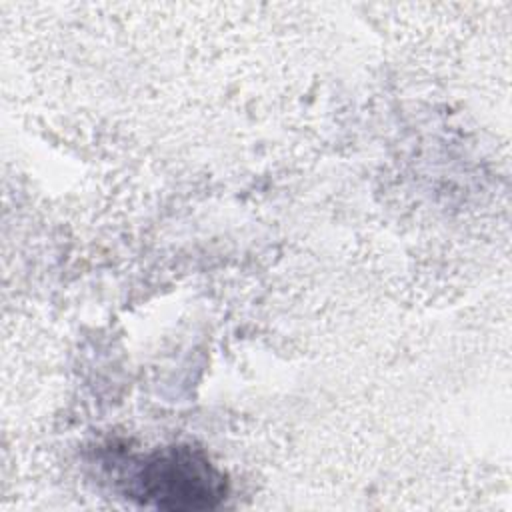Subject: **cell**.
Wrapping results in <instances>:
<instances>
[{"label": "cell", "mask_w": 512, "mask_h": 512, "mask_svg": "<svg viewBox=\"0 0 512 512\" xmlns=\"http://www.w3.org/2000/svg\"><path fill=\"white\" fill-rule=\"evenodd\" d=\"M150 496L160 506L170 508H200L210 506L218 498V478L190 454H176L154 462L146 472Z\"/></svg>", "instance_id": "obj_1"}]
</instances>
